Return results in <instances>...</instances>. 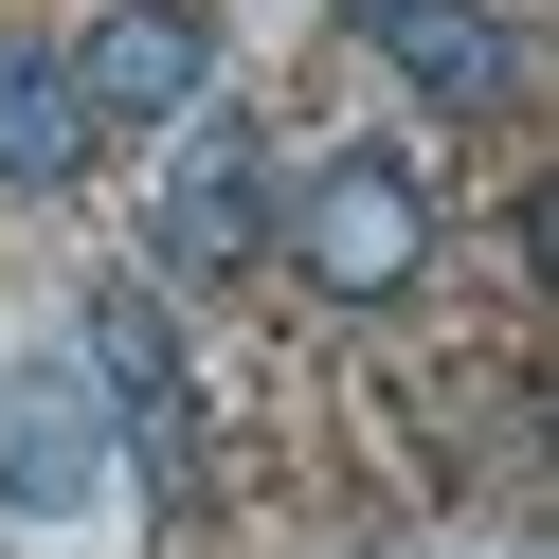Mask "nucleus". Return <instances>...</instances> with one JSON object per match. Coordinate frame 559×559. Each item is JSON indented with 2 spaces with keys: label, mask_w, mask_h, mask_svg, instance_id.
I'll return each mask as SVG.
<instances>
[{
  "label": "nucleus",
  "mask_w": 559,
  "mask_h": 559,
  "mask_svg": "<svg viewBox=\"0 0 559 559\" xmlns=\"http://www.w3.org/2000/svg\"><path fill=\"white\" fill-rule=\"evenodd\" d=\"M55 73H73L91 145H163V127L217 91V19H199V0H109V19H91Z\"/></svg>",
  "instance_id": "20e7f679"
},
{
  "label": "nucleus",
  "mask_w": 559,
  "mask_h": 559,
  "mask_svg": "<svg viewBox=\"0 0 559 559\" xmlns=\"http://www.w3.org/2000/svg\"><path fill=\"white\" fill-rule=\"evenodd\" d=\"M271 127L253 109H217V91H199L181 127H163V199H145V253L181 271V289H235V271L271 253Z\"/></svg>",
  "instance_id": "7ed1b4c3"
},
{
  "label": "nucleus",
  "mask_w": 559,
  "mask_h": 559,
  "mask_svg": "<svg viewBox=\"0 0 559 559\" xmlns=\"http://www.w3.org/2000/svg\"><path fill=\"white\" fill-rule=\"evenodd\" d=\"M109 487H127L109 469V397L73 379V343H37V361L0 379V506L19 523H91Z\"/></svg>",
  "instance_id": "39448f33"
},
{
  "label": "nucleus",
  "mask_w": 559,
  "mask_h": 559,
  "mask_svg": "<svg viewBox=\"0 0 559 559\" xmlns=\"http://www.w3.org/2000/svg\"><path fill=\"white\" fill-rule=\"evenodd\" d=\"M271 235H289V271L325 307H415L433 289V181H415V145H325L271 199Z\"/></svg>",
  "instance_id": "f03ea898"
},
{
  "label": "nucleus",
  "mask_w": 559,
  "mask_h": 559,
  "mask_svg": "<svg viewBox=\"0 0 559 559\" xmlns=\"http://www.w3.org/2000/svg\"><path fill=\"white\" fill-rule=\"evenodd\" d=\"M73 379L109 397V469L181 523L199 487H217V451H199V361H181V325H163L145 271H91V307H73Z\"/></svg>",
  "instance_id": "f257e3e1"
},
{
  "label": "nucleus",
  "mask_w": 559,
  "mask_h": 559,
  "mask_svg": "<svg viewBox=\"0 0 559 559\" xmlns=\"http://www.w3.org/2000/svg\"><path fill=\"white\" fill-rule=\"evenodd\" d=\"M343 37H361L415 109H469V127L523 109V37L487 19V0H343Z\"/></svg>",
  "instance_id": "423d86ee"
},
{
  "label": "nucleus",
  "mask_w": 559,
  "mask_h": 559,
  "mask_svg": "<svg viewBox=\"0 0 559 559\" xmlns=\"http://www.w3.org/2000/svg\"><path fill=\"white\" fill-rule=\"evenodd\" d=\"M91 181V109L37 37H0V199H73Z\"/></svg>",
  "instance_id": "0eeeda50"
}]
</instances>
